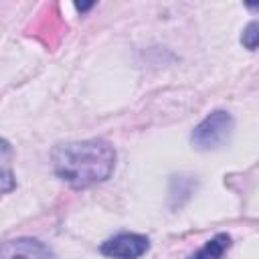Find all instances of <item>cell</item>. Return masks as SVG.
Segmentation results:
<instances>
[{
    "label": "cell",
    "instance_id": "obj_1",
    "mask_svg": "<svg viewBox=\"0 0 259 259\" xmlns=\"http://www.w3.org/2000/svg\"><path fill=\"white\" fill-rule=\"evenodd\" d=\"M53 168L61 180L81 190L107 180L115 168V150L109 142L93 138L59 144L51 152Z\"/></svg>",
    "mask_w": 259,
    "mask_h": 259
},
{
    "label": "cell",
    "instance_id": "obj_2",
    "mask_svg": "<svg viewBox=\"0 0 259 259\" xmlns=\"http://www.w3.org/2000/svg\"><path fill=\"white\" fill-rule=\"evenodd\" d=\"M233 125H235V121H233L231 113H227L223 109H217V111L208 113L194 127V132L190 136V142L196 150H217L229 140V136L233 132Z\"/></svg>",
    "mask_w": 259,
    "mask_h": 259
},
{
    "label": "cell",
    "instance_id": "obj_3",
    "mask_svg": "<svg viewBox=\"0 0 259 259\" xmlns=\"http://www.w3.org/2000/svg\"><path fill=\"white\" fill-rule=\"evenodd\" d=\"M150 249V239L138 233H121L105 243H101L99 251L113 259H140Z\"/></svg>",
    "mask_w": 259,
    "mask_h": 259
},
{
    "label": "cell",
    "instance_id": "obj_4",
    "mask_svg": "<svg viewBox=\"0 0 259 259\" xmlns=\"http://www.w3.org/2000/svg\"><path fill=\"white\" fill-rule=\"evenodd\" d=\"M0 259H55L53 251L38 239H14L6 241L0 251Z\"/></svg>",
    "mask_w": 259,
    "mask_h": 259
},
{
    "label": "cell",
    "instance_id": "obj_5",
    "mask_svg": "<svg viewBox=\"0 0 259 259\" xmlns=\"http://www.w3.org/2000/svg\"><path fill=\"white\" fill-rule=\"evenodd\" d=\"M229 245H231V237L225 235V233H219L210 241H206L204 247H200L188 259H221L225 255V251L229 249Z\"/></svg>",
    "mask_w": 259,
    "mask_h": 259
},
{
    "label": "cell",
    "instance_id": "obj_6",
    "mask_svg": "<svg viewBox=\"0 0 259 259\" xmlns=\"http://www.w3.org/2000/svg\"><path fill=\"white\" fill-rule=\"evenodd\" d=\"M241 42H243V47L249 49V51H255V49L259 47V18H257V20H251V22L243 28Z\"/></svg>",
    "mask_w": 259,
    "mask_h": 259
},
{
    "label": "cell",
    "instance_id": "obj_7",
    "mask_svg": "<svg viewBox=\"0 0 259 259\" xmlns=\"http://www.w3.org/2000/svg\"><path fill=\"white\" fill-rule=\"evenodd\" d=\"M2 162H4V168H2V192H10V190L14 188L12 172L8 170V166H6V160H4V158H2Z\"/></svg>",
    "mask_w": 259,
    "mask_h": 259
},
{
    "label": "cell",
    "instance_id": "obj_8",
    "mask_svg": "<svg viewBox=\"0 0 259 259\" xmlns=\"http://www.w3.org/2000/svg\"><path fill=\"white\" fill-rule=\"evenodd\" d=\"M91 6H93V4H77V10H81V12H83V10H89Z\"/></svg>",
    "mask_w": 259,
    "mask_h": 259
}]
</instances>
